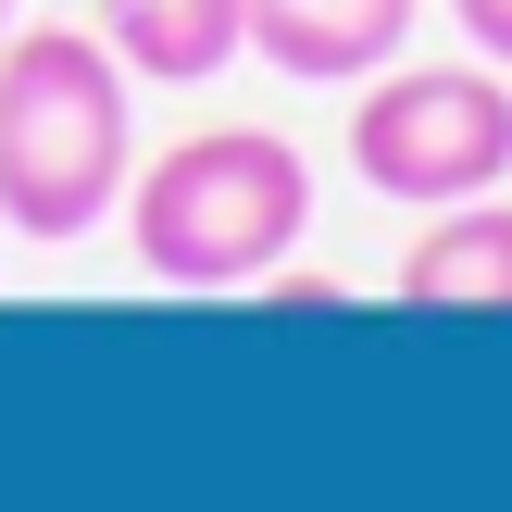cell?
Listing matches in <instances>:
<instances>
[{
	"label": "cell",
	"mask_w": 512,
	"mask_h": 512,
	"mask_svg": "<svg viewBox=\"0 0 512 512\" xmlns=\"http://www.w3.org/2000/svg\"><path fill=\"white\" fill-rule=\"evenodd\" d=\"M138 75L100 25H13L0 38V225L38 250H75L125 213L138 175Z\"/></svg>",
	"instance_id": "6da1fadb"
},
{
	"label": "cell",
	"mask_w": 512,
	"mask_h": 512,
	"mask_svg": "<svg viewBox=\"0 0 512 512\" xmlns=\"http://www.w3.org/2000/svg\"><path fill=\"white\" fill-rule=\"evenodd\" d=\"M125 238H138L150 288H263L300 238H313V163L275 125H200L163 163L125 175Z\"/></svg>",
	"instance_id": "7a4b0ae2"
},
{
	"label": "cell",
	"mask_w": 512,
	"mask_h": 512,
	"mask_svg": "<svg viewBox=\"0 0 512 512\" xmlns=\"http://www.w3.org/2000/svg\"><path fill=\"white\" fill-rule=\"evenodd\" d=\"M350 163H363L375 200H413V213H450V200H488L512 175V88L500 63H388L375 100H350Z\"/></svg>",
	"instance_id": "3957f363"
},
{
	"label": "cell",
	"mask_w": 512,
	"mask_h": 512,
	"mask_svg": "<svg viewBox=\"0 0 512 512\" xmlns=\"http://www.w3.org/2000/svg\"><path fill=\"white\" fill-rule=\"evenodd\" d=\"M413 13L425 0H250V50L300 88H363L413 50Z\"/></svg>",
	"instance_id": "277c9868"
},
{
	"label": "cell",
	"mask_w": 512,
	"mask_h": 512,
	"mask_svg": "<svg viewBox=\"0 0 512 512\" xmlns=\"http://www.w3.org/2000/svg\"><path fill=\"white\" fill-rule=\"evenodd\" d=\"M400 300L413 313H512V200H450L413 250H400Z\"/></svg>",
	"instance_id": "5b68a950"
},
{
	"label": "cell",
	"mask_w": 512,
	"mask_h": 512,
	"mask_svg": "<svg viewBox=\"0 0 512 512\" xmlns=\"http://www.w3.org/2000/svg\"><path fill=\"white\" fill-rule=\"evenodd\" d=\"M100 38L150 88H200L250 50V0H100Z\"/></svg>",
	"instance_id": "8992f818"
},
{
	"label": "cell",
	"mask_w": 512,
	"mask_h": 512,
	"mask_svg": "<svg viewBox=\"0 0 512 512\" xmlns=\"http://www.w3.org/2000/svg\"><path fill=\"white\" fill-rule=\"evenodd\" d=\"M450 13H463V38L488 50V63L512 75V0H450Z\"/></svg>",
	"instance_id": "52a82bcc"
},
{
	"label": "cell",
	"mask_w": 512,
	"mask_h": 512,
	"mask_svg": "<svg viewBox=\"0 0 512 512\" xmlns=\"http://www.w3.org/2000/svg\"><path fill=\"white\" fill-rule=\"evenodd\" d=\"M0 38H13V0H0Z\"/></svg>",
	"instance_id": "ba28073f"
}]
</instances>
